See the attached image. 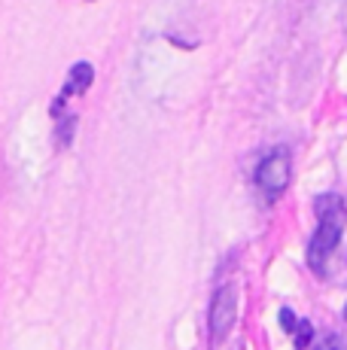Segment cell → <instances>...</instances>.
I'll return each instance as SVG.
<instances>
[{
    "instance_id": "obj_1",
    "label": "cell",
    "mask_w": 347,
    "mask_h": 350,
    "mask_svg": "<svg viewBox=\"0 0 347 350\" xmlns=\"http://www.w3.org/2000/svg\"><path fill=\"white\" fill-rule=\"evenodd\" d=\"M344 219H347V207L338 195H320L317 198V232H314L311 244H308V265L317 274H323L329 256L335 253L338 241L344 232Z\"/></svg>"
},
{
    "instance_id": "obj_2",
    "label": "cell",
    "mask_w": 347,
    "mask_h": 350,
    "mask_svg": "<svg viewBox=\"0 0 347 350\" xmlns=\"http://www.w3.org/2000/svg\"><path fill=\"white\" fill-rule=\"evenodd\" d=\"M290 174H292L290 152H286V150H275V152H268V156L259 161L256 186L268 195V198H277V195L290 186Z\"/></svg>"
},
{
    "instance_id": "obj_3",
    "label": "cell",
    "mask_w": 347,
    "mask_h": 350,
    "mask_svg": "<svg viewBox=\"0 0 347 350\" xmlns=\"http://www.w3.org/2000/svg\"><path fill=\"white\" fill-rule=\"evenodd\" d=\"M235 311H238V293H235V286H219L217 289V295H213V301H210V335L213 338H223L225 332L232 329V323H235Z\"/></svg>"
},
{
    "instance_id": "obj_4",
    "label": "cell",
    "mask_w": 347,
    "mask_h": 350,
    "mask_svg": "<svg viewBox=\"0 0 347 350\" xmlns=\"http://www.w3.org/2000/svg\"><path fill=\"white\" fill-rule=\"evenodd\" d=\"M92 79H95V70H92V64H85V62L73 64L70 73H68V83H64V89H61V95H58V100L52 104V113L58 116V113H61V107H64V100L83 95V92L92 85Z\"/></svg>"
}]
</instances>
